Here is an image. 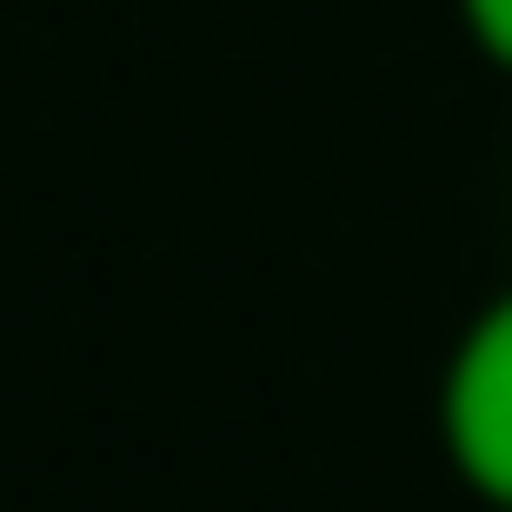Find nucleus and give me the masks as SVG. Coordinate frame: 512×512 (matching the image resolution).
Instances as JSON below:
<instances>
[{"label":"nucleus","instance_id":"1","mask_svg":"<svg viewBox=\"0 0 512 512\" xmlns=\"http://www.w3.org/2000/svg\"><path fill=\"white\" fill-rule=\"evenodd\" d=\"M432 432H442V462L472 502L512 512V282L462 322L452 362H442V392H432Z\"/></svg>","mask_w":512,"mask_h":512},{"label":"nucleus","instance_id":"2","mask_svg":"<svg viewBox=\"0 0 512 512\" xmlns=\"http://www.w3.org/2000/svg\"><path fill=\"white\" fill-rule=\"evenodd\" d=\"M452 11H462V41L512 81V0H452Z\"/></svg>","mask_w":512,"mask_h":512}]
</instances>
